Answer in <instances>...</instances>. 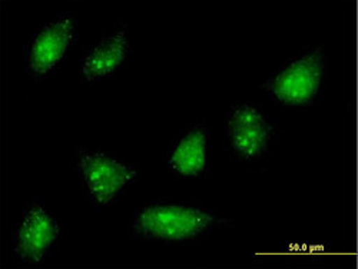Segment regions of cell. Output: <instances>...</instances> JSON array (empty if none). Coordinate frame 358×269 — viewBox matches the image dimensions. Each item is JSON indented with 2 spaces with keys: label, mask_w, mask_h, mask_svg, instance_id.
<instances>
[{
  "label": "cell",
  "mask_w": 358,
  "mask_h": 269,
  "mask_svg": "<svg viewBox=\"0 0 358 269\" xmlns=\"http://www.w3.org/2000/svg\"><path fill=\"white\" fill-rule=\"evenodd\" d=\"M232 219L202 203L178 199H152L132 212L128 229L145 242H194L213 231L229 226Z\"/></svg>",
  "instance_id": "obj_1"
},
{
  "label": "cell",
  "mask_w": 358,
  "mask_h": 269,
  "mask_svg": "<svg viewBox=\"0 0 358 269\" xmlns=\"http://www.w3.org/2000/svg\"><path fill=\"white\" fill-rule=\"evenodd\" d=\"M328 64L330 54L325 45L307 49L268 75L261 89L284 108H310L320 99Z\"/></svg>",
  "instance_id": "obj_2"
},
{
  "label": "cell",
  "mask_w": 358,
  "mask_h": 269,
  "mask_svg": "<svg viewBox=\"0 0 358 269\" xmlns=\"http://www.w3.org/2000/svg\"><path fill=\"white\" fill-rule=\"evenodd\" d=\"M73 168L85 195L96 209L113 206L141 176L138 166L101 149L79 147Z\"/></svg>",
  "instance_id": "obj_3"
},
{
  "label": "cell",
  "mask_w": 358,
  "mask_h": 269,
  "mask_svg": "<svg viewBox=\"0 0 358 269\" xmlns=\"http://www.w3.org/2000/svg\"><path fill=\"white\" fill-rule=\"evenodd\" d=\"M80 17L64 12L41 24L24 48V72L34 82L46 80L68 59L80 39Z\"/></svg>",
  "instance_id": "obj_4"
},
{
  "label": "cell",
  "mask_w": 358,
  "mask_h": 269,
  "mask_svg": "<svg viewBox=\"0 0 358 269\" xmlns=\"http://www.w3.org/2000/svg\"><path fill=\"white\" fill-rule=\"evenodd\" d=\"M62 225L46 202L31 196L19 211L12 229L10 249L17 262L39 266L57 249Z\"/></svg>",
  "instance_id": "obj_5"
},
{
  "label": "cell",
  "mask_w": 358,
  "mask_h": 269,
  "mask_svg": "<svg viewBox=\"0 0 358 269\" xmlns=\"http://www.w3.org/2000/svg\"><path fill=\"white\" fill-rule=\"evenodd\" d=\"M224 135L229 157L244 163H254L270 152L275 142L277 125L259 105L238 102L229 108Z\"/></svg>",
  "instance_id": "obj_6"
},
{
  "label": "cell",
  "mask_w": 358,
  "mask_h": 269,
  "mask_svg": "<svg viewBox=\"0 0 358 269\" xmlns=\"http://www.w3.org/2000/svg\"><path fill=\"white\" fill-rule=\"evenodd\" d=\"M164 166L181 182H195L210 173V126L205 122H194L179 132L165 152Z\"/></svg>",
  "instance_id": "obj_7"
},
{
  "label": "cell",
  "mask_w": 358,
  "mask_h": 269,
  "mask_svg": "<svg viewBox=\"0 0 358 269\" xmlns=\"http://www.w3.org/2000/svg\"><path fill=\"white\" fill-rule=\"evenodd\" d=\"M129 27L125 22L115 23L108 32L83 53L78 78L83 85H92L121 72L131 56Z\"/></svg>",
  "instance_id": "obj_8"
}]
</instances>
